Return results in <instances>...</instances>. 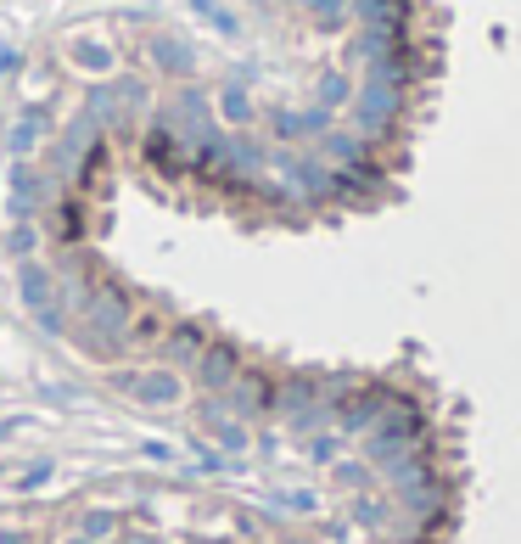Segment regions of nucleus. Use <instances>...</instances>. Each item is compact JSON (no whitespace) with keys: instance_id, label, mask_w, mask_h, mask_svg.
Listing matches in <instances>:
<instances>
[]
</instances>
